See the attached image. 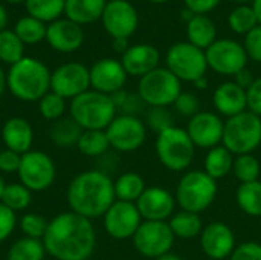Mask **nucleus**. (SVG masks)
<instances>
[{
	"instance_id": "f257e3e1",
	"label": "nucleus",
	"mask_w": 261,
	"mask_h": 260,
	"mask_svg": "<svg viewBox=\"0 0 261 260\" xmlns=\"http://www.w3.org/2000/svg\"><path fill=\"white\" fill-rule=\"evenodd\" d=\"M43 245L55 260H89L96 247V231L90 219L64 211L49 221Z\"/></svg>"
},
{
	"instance_id": "f03ea898",
	"label": "nucleus",
	"mask_w": 261,
	"mask_h": 260,
	"mask_svg": "<svg viewBox=\"0 0 261 260\" xmlns=\"http://www.w3.org/2000/svg\"><path fill=\"white\" fill-rule=\"evenodd\" d=\"M70 211L87 218H102L116 201L112 178L102 170H86L78 173L66 192Z\"/></svg>"
},
{
	"instance_id": "7ed1b4c3",
	"label": "nucleus",
	"mask_w": 261,
	"mask_h": 260,
	"mask_svg": "<svg viewBox=\"0 0 261 260\" xmlns=\"http://www.w3.org/2000/svg\"><path fill=\"white\" fill-rule=\"evenodd\" d=\"M50 70L35 58L23 57L6 74V89L20 101L38 103L50 90Z\"/></svg>"
},
{
	"instance_id": "20e7f679",
	"label": "nucleus",
	"mask_w": 261,
	"mask_h": 260,
	"mask_svg": "<svg viewBox=\"0 0 261 260\" xmlns=\"http://www.w3.org/2000/svg\"><path fill=\"white\" fill-rule=\"evenodd\" d=\"M69 110L83 130H106L118 112L110 95L93 89L73 98Z\"/></svg>"
},
{
	"instance_id": "39448f33",
	"label": "nucleus",
	"mask_w": 261,
	"mask_h": 260,
	"mask_svg": "<svg viewBox=\"0 0 261 260\" xmlns=\"http://www.w3.org/2000/svg\"><path fill=\"white\" fill-rule=\"evenodd\" d=\"M217 181L203 170H191L184 173L176 185V204L184 211L203 213L216 201Z\"/></svg>"
},
{
	"instance_id": "423d86ee",
	"label": "nucleus",
	"mask_w": 261,
	"mask_h": 260,
	"mask_svg": "<svg viewBox=\"0 0 261 260\" xmlns=\"http://www.w3.org/2000/svg\"><path fill=\"white\" fill-rule=\"evenodd\" d=\"M154 149L159 162L170 172L187 170L191 166L196 153V146L193 144L187 130L176 126L158 135Z\"/></svg>"
},
{
	"instance_id": "0eeeda50",
	"label": "nucleus",
	"mask_w": 261,
	"mask_h": 260,
	"mask_svg": "<svg viewBox=\"0 0 261 260\" xmlns=\"http://www.w3.org/2000/svg\"><path fill=\"white\" fill-rule=\"evenodd\" d=\"M222 144L234 155L254 153L261 144V118L246 110L225 121Z\"/></svg>"
},
{
	"instance_id": "6e6552de",
	"label": "nucleus",
	"mask_w": 261,
	"mask_h": 260,
	"mask_svg": "<svg viewBox=\"0 0 261 260\" xmlns=\"http://www.w3.org/2000/svg\"><path fill=\"white\" fill-rule=\"evenodd\" d=\"M182 93V81L167 67H156L139 78L138 95L148 107L173 106Z\"/></svg>"
},
{
	"instance_id": "1a4fd4ad",
	"label": "nucleus",
	"mask_w": 261,
	"mask_h": 260,
	"mask_svg": "<svg viewBox=\"0 0 261 260\" xmlns=\"http://www.w3.org/2000/svg\"><path fill=\"white\" fill-rule=\"evenodd\" d=\"M167 69L176 75L180 81L194 83L205 77L208 63L205 51L196 48L188 41H179L173 44L165 55Z\"/></svg>"
},
{
	"instance_id": "9d476101",
	"label": "nucleus",
	"mask_w": 261,
	"mask_h": 260,
	"mask_svg": "<svg viewBox=\"0 0 261 260\" xmlns=\"http://www.w3.org/2000/svg\"><path fill=\"white\" fill-rule=\"evenodd\" d=\"M20 184L31 192L40 193L47 190L57 176V167L54 159L40 150H31L21 155L20 169L17 172Z\"/></svg>"
},
{
	"instance_id": "9b49d317",
	"label": "nucleus",
	"mask_w": 261,
	"mask_h": 260,
	"mask_svg": "<svg viewBox=\"0 0 261 260\" xmlns=\"http://www.w3.org/2000/svg\"><path fill=\"white\" fill-rule=\"evenodd\" d=\"M132 241L135 250L141 256L156 260L167 253H171L176 238L168 222L142 221Z\"/></svg>"
},
{
	"instance_id": "f8f14e48",
	"label": "nucleus",
	"mask_w": 261,
	"mask_h": 260,
	"mask_svg": "<svg viewBox=\"0 0 261 260\" xmlns=\"http://www.w3.org/2000/svg\"><path fill=\"white\" fill-rule=\"evenodd\" d=\"M110 147L121 153H132L141 149L147 139L145 123L135 115H116L106 129Z\"/></svg>"
},
{
	"instance_id": "ddd939ff",
	"label": "nucleus",
	"mask_w": 261,
	"mask_h": 260,
	"mask_svg": "<svg viewBox=\"0 0 261 260\" xmlns=\"http://www.w3.org/2000/svg\"><path fill=\"white\" fill-rule=\"evenodd\" d=\"M206 63L216 74L236 77L240 70L246 69L248 55L239 41L232 38H219L206 51Z\"/></svg>"
},
{
	"instance_id": "4468645a",
	"label": "nucleus",
	"mask_w": 261,
	"mask_h": 260,
	"mask_svg": "<svg viewBox=\"0 0 261 260\" xmlns=\"http://www.w3.org/2000/svg\"><path fill=\"white\" fill-rule=\"evenodd\" d=\"M90 89V70L83 63H64L50 74V92L73 100Z\"/></svg>"
},
{
	"instance_id": "2eb2a0df",
	"label": "nucleus",
	"mask_w": 261,
	"mask_h": 260,
	"mask_svg": "<svg viewBox=\"0 0 261 260\" xmlns=\"http://www.w3.org/2000/svg\"><path fill=\"white\" fill-rule=\"evenodd\" d=\"M106 233L116 241L133 239L139 225L142 224V218L138 211L136 204L115 201L113 205L102 216Z\"/></svg>"
},
{
	"instance_id": "dca6fc26",
	"label": "nucleus",
	"mask_w": 261,
	"mask_h": 260,
	"mask_svg": "<svg viewBox=\"0 0 261 260\" xmlns=\"http://www.w3.org/2000/svg\"><path fill=\"white\" fill-rule=\"evenodd\" d=\"M101 21L112 38H130L138 29L139 14L127 0H110L104 8Z\"/></svg>"
},
{
	"instance_id": "f3484780",
	"label": "nucleus",
	"mask_w": 261,
	"mask_h": 260,
	"mask_svg": "<svg viewBox=\"0 0 261 260\" xmlns=\"http://www.w3.org/2000/svg\"><path fill=\"white\" fill-rule=\"evenodd\" d=\"M199 241L202 253L211 260L229 259L237 247L234 231L231 227L220 221H214L205 225Z\"/></svg>"
},
{
	"instance_id": "a211bd4d",
	"label": "nucleus",
	"mask_w": 261,
	"mask_h": 260,
	"mask_svg": "<svg viewBox=\"0 0 261 260\" xmlns=\"http://www.w3.org/2000/svg\"><path fill=\"white\" fill-rule=\"evenodd\" d=\"M225 121L219 113L214 112H199L188 120L187 133L191 138L193 144L199 149H213L220 146L223 139Z\"/></svg>"
},
{
	"instance_id": "6ab92c4d",
	"label": "nucleus",
	"mask_w": 261,
	"mask_h": 260,
	"mask_svg": "<svg viewBox=\"0 0 261 260\" xmlns=\"http://www.w3.org/2000/svg\"><path fill=\"white\" fill-rule=\"evenodd\" d=\"M176 198L164 187H147L141 198L136 201L138 211L142 221L167 222L171 219L176 210Z\"/></svg>"
},
{
	"instance_id": "aec40b11",
	"label": "nucleus",
	"mask_w": 261,
	"mask_h": 260,
	"mask_svg": "<svg viewBox=\"0 0 261 260\" xmlns=\"http://www.w3.org/2000/svg\"><path fill=\"white\" fill-rule=\"evenodd\" d=\"M89 70H90V87L106 95H113L122 90L128 77L121 61L115 58L98 60Z\"/></svg>"
},
{
	"instance_id": "412c9836",
	"label": "nucleus",
	"mask_w": 261,
	"mask_h": 260,
	"mask_svg": "<svg viewBox=\"0 0 261 260\" xmlns=\"http://www.w3.org/2000/svg\"><path fill=\"white\" fill-rule=\"evenodd\" d=\"M46 40L52 49L63 54H69L78 51L83 46L84 32L81 25L69 18H58L47 25Z\"/></svg>"
},
{
	"instance_id": "4be33fe9",
	"label": "nucleus",
	"mask_w": 261,
	"mask_h": 260,
	"mask_svg": "<svg viewBox=\"0 0 261 260\" xmlns=\"http://www.w3.org/2000/svg\"><path fill=\"white\" fill-rule=\"evenodd\" d=\"M159 51L148 43L133 44L121 55V64L124 66L127 75L139 78L159 67Z\"/></svg>"
},
{
	"instance_id": "5701e85b",
	"label": "nucleus",
	"mask_w": 261,
	"mask_h": 260,
	"mask_svg": "<svg viewBox=\"0 0 261 260\" xmlns=\"http://www.w3.org/2000/svg\"><path fill=\"white\" fill-rule=\"evenodd\" d=\"M213 104L220 116L232 118L248 110L246 90L236 81H225L219 84L213 93Z\"/></svg>"
},
{
	"instance_id": "b1692460",
	"label": "nucleus",
	"mask_w": 261,
	"mask_h": 260,
	"mask_svg": "<svg viewBox=\"0 0 261 260\" xmlns=\"http://www.w3.org/2000/svg\"><path fill=\"white\" fill-rule=\"evenodd\" d=\"M2 141L5 144V149L24 155L32 150L34 129L28 120L12 116L6 120L2 127Z\"/></svg>"
},
{
	"instance_id": "393cba45",
	"label": "nucleus",
	"mask_w": 261,
	"mask_h": 260,
	"mask_svg": "<svg viewBox=\"0 0 261 260\" xmlns=\"http://www.w3.org/2000/svg\"><path fill=\"white\" fill-rule=\"evenodd\" d=\"M187 37L188 43L202 51H206L217 40V28L208 15L196 14L187 23Z\"/></svg>"
},
{
	"instance_id": "a878e982",
	"label": "nucleus",
	"mask_w": 261,
	"mask_h": 260,
	"mask_svg": "<svg viewBox=\"0 0 261 260\" xmlns=\"http://www.w3.org/2000/svg\"><path fill=\"white\" fill-rule=\"evenodd\" d=\"M106 5V0H66L64 14L78 25H89L102 17Z\"/></svg>"
},
{
	"instance_id": "bb28decb",
	"label": "nucleus",
	"mask_w": 261,
	"mask_h": 260,
	"mask_svg": "<svg viewBox=\"0 0 261 260\" xmlns=\"http://www.w3.org/2000/svg\"><path fill=\"white\" fill-rule=\"evenodd\" d=\"M83 129L72 116H63L57 121H54L49 127V138L54 146L60 149H70L78 144Z\"/></svg>"
},
{
	"instance_id": "cd10ccee",
	"label": "nucleus",
	"mask_w": 261,
	"mask_h": 260,
	"mask_svg": "<svg viewBox=\"0 0 261 260\" xmlns=\"http://www.w3.org/2000/svg\"><path fill=\"white\" fill-rule=\"evenodd\" d=\"M234 158L236 156L223 144L216 146V147L210 149L205 155L203 172L216 181L226 178L229 173H232Z\"/></svg>"
},
{
	"instance_id": "c85d7f7f",
	"label": "nucleus",
	"mask_w": 261,
	"mask_h": 260,
	"mask_svg": "<svg viewBox=\"0 0 261 260\" xmlns=\"http://www.w3.org/2000/svg\"><path fill=\"white\" fill-rule=\"evenodd\" d=\"M168 225H170L174 238L184 239V241H191V239L199 238L203 230L200 215L184 211V210L174 213L171 216V219L168 221Z\"/></svg>"
},
{
	"instance_id": "c756f323",
	"label": "nucleus",
	"mask_w": 261,
	"mask_h": 260,
	"mask_svg": "<svg viewBox=\"0 0 261 260\" xmlns=\"http://www.w3.org/2000/svg\"><path fill=\"white\" fill-rule=\"evenodd\" d=\"M113 185H115L116 201L132 202V204H136V201L147 188L144 178L135 172L122 173L121 176H118L116 181H113Z\"/></svg>"
},
{
	"instance_id": "7c9ffc66",
	"label": "nucleus",
	"mask_w": 261,
	"mask_h": 260,
	"mask_svg": "<svg viewBox=\"0 0 261 260\" xmlns=\"http://www.w3.org/2000/svg\"><path fill=\"white\" fill-rule=\"evenodd\" d=\"M236 201L245 215L261 218V181L240 184L236 192Z\"/></svg>"
},
{
	"instance_id": "2f4dec72",
	"label": "nucleus",
	"mask_w": 261,
	"mask_h": 260,
	"mask_svg": "<svg viewBox=\"0 0 261 260\" xmlns=\"http://www.w3.org/2000/svg\"><path fill=\"white\" fill-rule=\"evenodd\" d=\"M76 149L81 155L89 158H99L110 149L109 138L106 135V130H84Z\"/></svg>"
},
{
	"instance_id": "473e14b6",
	"label": "nucleus",
	"mask_w": 261,
	"mask_h": 260,
	"mask_svg": "<svg viewBox=\"0 0 261 260\" xmlns=\"http://www.w3.org/2000/svg\"><path fill=\"white\" fill-rule=\"evenodd\" d=\"M28 14L43 23H52L64 12L66 0H26Z\"/></svg>"
},
{
	"instance_id": "72a5a7b5",
	"label": "nucleus",
	"mask_w": 261,
	"mask_h": 260,
	"mask_svg": "<svg viewBox=\"0 0 261 260\" xmlns=\"http://www.w3.org/2000/svg\"><path fill=\"white\" fill-rule=\"evenodd\" d=\"M46 254L43 241L21 238L11 245L6 260H44Z\"/></svg>"
},
{
	"instance_id": "f704fd0d",
	"label": "nucleus",
	"mask_w": 261,
	"mask_h": 260,
	"mask_svg": "<svg viewBox=\"0 0 261 260\" xmlns=\"http://www.w3.org/2000/svg\"><path fill=\"white\" fill-rule=\"evenodd\" d=\"M46 31L47 26L46 23L26 15L18 18V21L14 26V32L18 35V38L24 43V44H37L41 40L46 38Z\"/></svg>"
},
{
	"instance_id": "c9c22d12",
	"label": "nucleus",
	"mask_w": 261,
	"mask_h": 260,
	"mask_svg": "<svg viewBox=\"0 0 261 260\" xmlns=\"http://www.w3.org/2000/svg\"><path fill=\"white\" fill-rule=\"evenodd\" d=\"M24 57V43L14 31L3 29L0 32V61L9 66L18 63Z\"/></svg>"
},
{
	"instance_id": "e433bc0d",
	"label": "nucleus",
	"mask_w": 261,
	"mask_h": 260,
	"mask_svg": "<svg viewBox=\"0 0 261 260\" xmlns=\"http://www.w3.org/2000/svg\"><path fill=\"white\" fill-rule=\"evenodd\" d=\"M5 207H8L9 210H12L14 213L17 211H23L26 210L31 202H32V192L29 188H26L23 184L20 182H12V184H6L3 195H2V201H0Z\"/></svg>"
},
{
	"instance_id": "4c0bfd02",
	"label": "nucleus",
	"mask_w": 261,
	"mask_h": 260,
	"mask_svg": "<svg viewBox=\"0 0 261 260\" xmlns=\"http://www.w3.org/2000/svg\"><path fill=\"white\" fill-rule=\"evenodd\" d=\"M228 25L232 32L240 35H246L249 31L258 26V18L252 5H239L234 8L228 17Z\"/></svg>"
},
{
	"instance_id": "58836bf2",
	"label": "nucleus",
	"mask_w": 261,
	"mask_h": 260,
	"mask_svg": "<svg viewBox=\"0 0 261 260\" xmlns=\"http://www.w3.org/2000/svg\"><path fill=\"white\" fill-rule=\"evenodd\" d=\"M261 166L260 161L252 155H239L234 158V166H232V175L240 184H248V182H255L260 181Z\"/></svg>"
},
{
	"instance_id": "ea45409f",
	"label": "nucleus",
	"mask_w": 261,
	"mask_h": 260,
	"mask_svg": "<svg viewBox=\"0 0 261 260\" xmlns=\"http://www.w3.org/2000/svg\"><path fill=\"white\" fill-rule=\"evenodd\" d=\"M38 112L46 121H57L64 116L66 112V100L54 92H47L40 101H38Z\"/></svg>"
},
{
	"instance_id": "a19ab883",
	"label": "nucleus",
	"mask_w": 261,
	"mask_h": 260,
	"mask_svg": "<svg viewBox=\"0 0 261 260\" xmlns=\"http://www.w3.org/2000/svg\"><path fill=\"white\" fill-rule=\"evenodd\" d=\"M18 225H20V230L23 231L24 238L43 241V238L47 231L49 221L38 213H26L20 218Z\"/></svg>"
},
{
	"instance_id": "79ce46f5",
	"label": "nucleus",
	"mask_w": 261,
	"mask_h": 260,
	"mask_svg": "<svg viewBox=\"0 0 261 260\" xmlns=\"http://www.w3.org/2000/svg\"><path fill=\"white\" fill-rule=\"evenodd\" d=\"M145 121H147L145 126L150 127L151 130H154L158 135L174 126L173 115L168 110V107H150V110L147 112Z\"/></svg>"
},
{
	"instance_id": "37998d69",
	"label": "nucleus",
	"mask_w": 261,
	"mask_h": 260,
	"mask_svg": "<svg viewBox=\"0 0 261 260\" xmlns=\"http://www.w3.org/2000/svg\"><path fill=\"white\" fill-rule=\"evenodd\" d=\"M173 107L180 116H185V118L190 120V118H193L194 115H197L200 112V101L194 93L182 92L177 97V100L174 101Z\"/></svg>"
},
{
	"instance_id": "c03bdc74",
	"label": "nucleus",
	"mask_w": 261,
	"mask_h": 260,
	"mask_svg": "<svg viewBox=\"0 0 261 260\" xmlns=\"http://www.w3.org/2000/svg\"><path fill=\"white\" fill-rule=\"evenodd\" d=\"M243 48L249 60L261 63V25L255 26L252 31H249L245 35Z\"/></svg>"
},
{
	"instance_id": "a18cd8bd",
	"label": "nucleus",
	"mask_w": 261,
	"mask_h": 260,
	"mask_svg": "<svg viewBox=\"0 0 261 260\" xmlns=\"http://www.w3.org/2000/svg\"><path fill=\"white\" fill-rule=\"evenodd\" d=\"M17 222H18L17 213H14L12 210H9L0 202V244L5 242L12 234Z\"/></svg>"
},
{
	"instance_id": "49530a36",
	"label": "nucleus",
	"mask_w": 261,
	"mask_h": 260,
	"mask_svg": "<svg viewBox=\"0 0 261 260\" xmlns=\"http://www.w3.org/2000/svg\"><path fill=\"white\" fill-rule=\"evenodd\" d=\"M228 260H261V244L243 242L236 247L234 253Z\"/></svg>"
},
{
	"instance_id": "de8ad7c7",
	"label": "nucleus",
	"mask_w": 261,
	"mask_h": 260,
	"mask_svg": "<svg viewBox=\"0 0 261 260\" xmlns=\"http://www.w3.org/2000/svg\"><path fill=\"white\" fill-rule=\"evenodd\" d=\"M248 110L261 118V77L255 78L252 84L246 89Z\"/></svg>"
},
{
	"instance_id": "09e8293b",
	"label": "nucleus",
	"mask_w": 261,
	"mask_h": 260,
	"mask_svg": "<svg viewBox=\"0 0 261 260\" xmlns=\"http://www.w3.org/2000/svg\"><path fill=\"white\" fill-rule=\"evenodd\" d=\"M20 162H21L20 153L9 150V149L0 150V172L2 173H17L20 169Z\"/></svg>"
},
{
	"instance_id": "8fccbe9b",
	"label": "nucleus",
	"mask_w": 261,
	"mask_h": 260,
	"mask_svg": "<svg viewBox=\"0 0 261 260\" xmlns=\"http://www.w3.org/2000/svg\"><path fill=\"white\" fill-rule=\"evenodd\" d=\"M185 3V8L191 9L194 14H208L211 11H214L220 0H184Z\"/></svg>"
},
{
	"instance_id": "3c124183",
	"label": "nucleus",
	"mask_w": 261,
	"mask_h": 260,
	"mask_svg": "<svg viewBox=\"0 0 261 260\" xmlns=\"http://www.w3.org/2000/svg\"><path fill=\"white\" fill-rule=\"evenodd\" d=\"M234 78H236L234 81H236V83H237L240 87H243L245 90H246V89H248V87L252 84V81L255 80V78L252 77V74H251L248 69H243V70H240V72H239V74H237Z\"/></svg>"
},
{
	"instance_id": "603ef678",
	"label": "nucleus",
	"mask_w": 261,
	"mask_h": 260,
	"mask_svg": "<svg viewBox=\"0 0 261 260\" xmlns=\"http://www.w3.org/2000/svg\"><path fill=\"white\" fill-rule=\"evenodd\" d=\"M112 48H113V51L115 52H118V54H124L128 48H130V44H128V38H113V41H112Z\"/></svg>"
},
{
	"instance_id": "864d4df0",
	"label": "nucleus",
	"mask_w": 261,
	"mask_h": 260,
	"mask_svg": "<svg viewBox=\"0 0 261 260\" xmlns=\"http://www.w3.org/2000/svg\"><path fill=\"white\" fill-rule=\"evenodd\" d=\"M6 23H8V12L0 2V32L6 28Z\"/></svg>"
},
{
	"instance_id": "5fc2aeb1",
	"label": "nucleus",
	"mask_w": 261,
	"mask_h": 260,
	"mask_svg": "<svg viewBox=\"0 0 261 260\" xmlns=\"http://www.w3.org/2000/svg\"><path fill=\"white\" fill-rule=\"evenodd\" d=\"M5 89H6V74H5V70L2 69V66H0V98H2L3 93H5Z\"/></svg>"
},
{
	"instance_id": "6e6d98bb",
	"label": "nucleus",
	"mask_w": 261,
	"mask_h": 260,
	"mask_svg": "<svg viewBox=\"0 0 261 260\" xmlns=\"http://www.w3.org/2000/svg\"><path fill=\"white\" fill-rule=\"evenodd\" d=\"M194 15H196V14H194L191 9H188V8H184V9H182V12H180V17H182V20H184V21H187V23H188V21H190V20H191Z\"/></svg>"
},
{
	"instance_id": "4d7b16f0",
	"label": "nucleus",
	"mask_w": 261,
	"mask_h": 260,
	"mask_svg": "<svg viewBox=\"0 0 261 260\" xmlns=\"http://www.w3.org/2000/svg\"><path fill=\"white\" fill-rule=\"evenodd\" d=\"M197 89H202V90H205L206 87H208V80H206V77H202V78H199L197 81H194L193 83Z\"/></svg>"
},
{
	"instance_id": "13d9d810",
	"label": "nucleus",
	"mask_w": 261,
	"mask_h": 260,
	"mask_svg": "<svg viewBox=\"0 0 261 260\" xmlns=\"http://www.w3.org/2000/svg\"><path fill=\"white\" fill-rule=\"evenodd\" d=\"M252 8L257 14V18H258V25H261V0H254L252 2Z\"/></svg>"
},
{
	"instance_id": "bf43d9fd",
	"label": "nucleus",
	"mask_w": 261,
	"mask_h": 260,
	"mask_svg": "<svg viewBox=\"0 0 261 260\" xmlns=\"http://www.w3.org/2000/svg\"><path fill=\"white\" fill-rule=\"evenodd\" d=\"M156 260H184L179 254H174V253H167L161 257H158Z\"/></svg>"
},
{
	"instance_id": "052dcab7",
	"label": "nucleus",
	"mask_w": 261,
	"mask_h": 260,
	"mask_svg": "<svg viewBox=\"0 0 261 260\" xmlns=\"http://www.w3.org/2000/svg\"><path fill=\"white\" fill-rule=\"evenodd\" d=\"M5 181H3V178L0 176V201H2V195H3V190H5Z\"/></svg>"
},
{
	"instance_id": "680f3d73",
	"label": "nucleus",
	"mask_w": 261,
	"mask_h": 260,
	"mask_svg": "<svg viewBox=\"0 0 261 260\" xmlns=\"http://www.w3.org/2000/svg\"><path fill=\"white\" fill-rule=\"evenodd\" d=\"M231 2H234L237 5H248L249 2H254V0H231Z\"/></svg>"
},
{
	"instance_id": "e2e57ef3",
	"label": "nucleus",
	"mask_w": 261,
	"mask_h": 260,
	"mask_svg": "<svg viewBox=\"0 0 261 260\" xmlns=\"http://www.w3.org/2000/svg\"><path fill=\"white\" fill-rule=\"evenodd\" d=\"M148 2H151V3H167L170 0H148Z\"/></svg>"
},
{
	"instance_id": "0e129e2a",
	"label": "nucleus",
	"mask_w": 261,
	"mask_h": 260,
	"mask_svg": "<svg viewBox=\"0 0 261 260\" xmlns=\"http://www.w3.org/2000/svg\"><path fill=\"white\" fill-rule=\"evenodd\" d=\"M9 3H21V2H26V0H6Z\"/></svg>"
}]
</instances>
